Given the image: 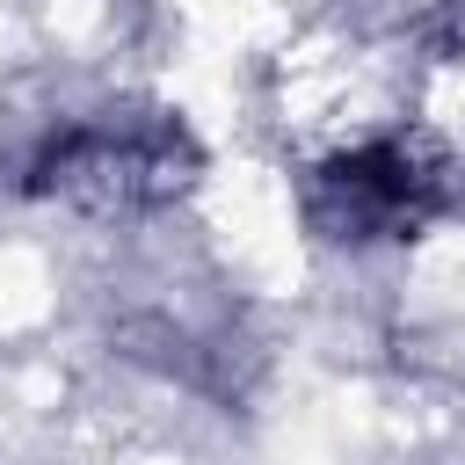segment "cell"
I'll return each instance as SVG.
<instances>
[{
    "mask_svg": "<svg viewBox=\"0 0 465 465\" xmlns=\"http://www.w3.org/2000/svg\"><path fill=\"white\" fill-rule=\"evenodd\" d=\"M182 182H189V153L174 131H73L36 167V189H73L109 203H160Z\"/></svg>",
    "mask_w": 465,
    "mask_h": 465,
    "instance_id": "1",
    "label": "cell"
},
{
    "mask_svg": "<svg viewBox=\"0 0 465 465\" xmlns=\"http://www.w3.org/2000/svg\"><path fill=\"white\" fill-rule=\"evenodd\" d=\"M327 189L341 196V218L356 232H407L429 211V174L414 167L407 145H363L327 167Z\"/></svg>",
    "mask_w": 465,
    "mask_h": 465,
    "instance_id": "2",
    "label": "cell"
}]
</instances>
